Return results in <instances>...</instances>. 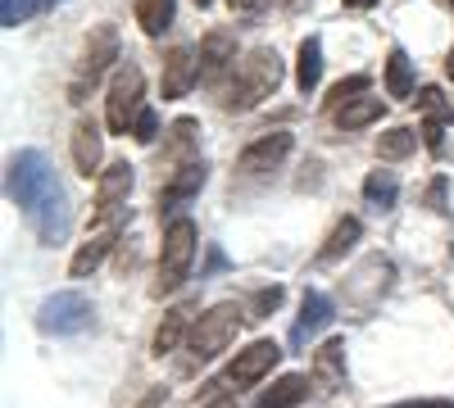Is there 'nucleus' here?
<instances>
[{
  "instance_id": "4468645a",
  "label": "nucleus",
  "mask_w": 454,
  "mask_h": 408,
  "mask_svg": "<svg viewBox=\"0 0 454 408\" xmlns=\"http://www.w3.org/2000/svg\"><path fill=\"white\" fill-rule=\"evenodd\" d=\"M200 82V55L192 46H173L164 55V73H160V87H164V100H182Z\"/></svg>"
},
{
  "instance_id": "f704fd0d",
  "label": "nucleus",
  "mask_w": 454,
  "mask_h": 408,
  "mask_svg": "<svg viewBox=\"0 0 454 408\" xmlns=\"http://www.w3.org/2000/svg\"><path fill=\"white\" fill-rule=\"evenodd\" d=\"M205 408H237V399H232V390H223L218 399H209Z\"/></svg>"
},
{
  "instance_id": "a878e982",
  "label": "nucleus",
  "mask_w": 454,
  "mask_h": 408,
  "mask_svg": "<svg viewBox=\"0 0 454 408\" xmlns=\"http://www.w3.org/2000/svg\"><path fill=\"white\" fill-rule=\"evenodd\" d=\"M132 14L145 36H164L177 19V0H132Z\"/></svg>"
},
{
  "instance_id": "f3484780",
  "label": "nucleus",
  "mask_w": 454,
  "mask_h": 408,
  "mask_svg": "<svg viewBox=\"0 0 454 408\" xmlns=\"http://www.w3.org/2000/svg\"><path fill=\"white\" fill-rule=\"evenodd\" d=\"M419 109H423V141L432 145V150L441 155V141H445V127L454 123V104L441 96V87H423L419 91Z\"/></svg>"
},
{
  "instance_id": "cd10ccee",
  "label": "nucleus",
  "mask_w": 454,
  "mask_h": 408,
  "mask_svg": "<svg viewBox=\"0 0 454 408\" xmlns=\"http://www.w3.org/2000/svg\"><path fill=\"white\" fill-rule=\"evenodd\" d=\"M419 127H387L382 136H377V159H409L413 150H419Z\"/></svg>"
},
{
  "instance_id": "ea45409f",
  "label": "nucleus",
  "mask_w": 454,
  "mask_h": 408,
  "mask_svg": "<svg viewBox=\"0 0 454 408\" xmlns=\"http://www.w3.org/2000/svg\"><path fill=\"white\" fill-rule=\"evenodd\" d=\"M445 5H450V10H454V0H445Z\"/></svg>"
},
{
  "instance_id": "ddd939ff",
  "label": "nucleus",
  "mask_w": 454,
  "mask_h": 408,
  "mask_svg": "<svg viewBox=\"0 0 454 408\" xmlns=\"http://www.w3.org/2000/svg\"><path fill=\"white\" fill-rule=\"evenodd\" d=\"M205 181H209V164H205V159H192L186 168L168 173L164 187H160V218H164V213L177 218V209H182L186 200H196V196L205 191Z\"/></svg>"
},
{
  "instance_id": "20e7f679",
  "label": "nucleus",
  "mask_w": 454,
  "mask_h": 408,
  "mask_svg": "<svg viewBox=\"0 0 454 408\" xmlns=\"http://www.w3.org/2000/svg\"><path fill=\"white\" fill-rule=\"evenodd\" d=\"M114 59H123V42H119V27L114 23H96L87 32V42H82V55L78 64H73V78H68V100L73 104H82L96 82L105 78V73L114 68Z\"/></svg>"
},
{
  "instance_id": "7ed1b4c3",
  "label": "nucleus",
  "mask_w": 454,
  "mask_h": 408,
  "mask_svg": "<svg viewBox=\"0 0 454 408\" xmlns=\"http://www.w3.org/2000/svg\"><path fill=\"white\" fill-rule=\"evenodd\" d=\"M196 250H200L196 222L186 218V213L168 218L164 241H160V268H155V281H150V295H155V300H164V295H177V290L186 286V277H192V264H196Z\"/></svg>"
},
{
  "instance_id": "58836bf2",
  "label": "nucleus",
  "mask_w": 454,
  "mask_h": 408,
  "mask_svg": "<svg viewBox=\"0 0 454 408\" xmlns=\"http://www.w3.org/2000/svg\"><path fill=\"white\" fill-rule=\"evenodd\" d=\"M196 5H200V10H209V5H214V0H196Z\"/></svg>"
},
{
  "instance_id": "2eb2a0df",
  "label": "nucleus",
  "mask_w": 454,
  "mask_h": 408,
  "mask_svg": "<svg viewBox=\"0 0 454 408\" xmlns=\"http://www.w3.org/2000/svg\"><path fill=\"white\" fill-rule=\"evenodd\" d=\"M196 300H186V304H173L164 318H160V327H155V341H150V354L155 358H168L186 336H192V327H196Z\"/></svg>"
},
{
  "instance_id": "c9c22d12",
  "label": "nucleus",
  "mask_w": 454,
  "mask_h": 408,
  "mask_svg": "<svg viewBox=\"0 0 454 408\" xmlns=\"http://www.w3.org/2000/svg\"><path fill=\"white\" fill-rule=\"evenodd\" d=\"M340 5H346V10H372L377 0H340Z\"/></svg>"
},
{
  "instance_id": "423d86ee",
  "label": "nucleus",
  "mask_w": 454,
  "mask_h": 408,
  "mask_svg": "<svg viewBox=\"0 0 454 408\" xmlns=\"http://www.w3.org/2000/svg\"><path fill=\"white\" fill-rule=\"evenodd\" d=\"M141 109H145V73L141 64H119L109 78V96H105V127L114 136H128Z\"/></svg>"
},
{
  "instance_id": "b1692460",
  "label": "nucleus",
  "mask_w": 454,
  "mask_h": 408,
  "mask_svg": "<svg viewBox=\"0 0 454 408\" xmlns=\"http://www.w3.org/2000/svg\"><path fill=\"white\" fill-rule=\"evenodd\" d=\"M382 114H387V100H382V96H359V100H350V104H340L332 119H336L340 132H359V127L377 123Z\"/></svg>"
},
{
  "instance_id": "9d476101",
  "label": "nucleus",
  "mask_w": 454,
  "mask_h": 408,
  "mask_svg": "<svg viewBox=\"0 0 454 408\" xmlns=\"http://www.w3.org/2000/svg\"><path fill=\"white\" fill-rule=\"evenodd\" d=\"M291 145H295V136L291 132H263L259 141H250L246 150L237 155V173L241 177H269V173H278L282 164H286V155H291Z\"/></svg>"
},
{
  "instance_id": "a211bd4d",
  "label": "nucleus",
  "mask_w": 454,
  "mask_h": 408,
  "mask_svg": "<svg viewBox=\"0 0 454 408\" xmlns=\"http://www.w3.org/2000/svg\"><path fill=\"white\" fill-rule=\"evenodd\" d=\"M309 377H314V386L327 390V395L346 386V341H327L323 350H314Z\"/></svg>"
},
{
  "instance_id": "412c9836",
  "label": "nucleus",
  "mask_w": 454,
  "mask_h": 408,
  "mask_svg": "<svg viewBox=\"0 0 454 408\" xmlns=\"http://www.w3.org/2000/svg\"><path fill=\"white\" fill-rule=\"evenodd\" d=\"M114 241H119V232H114V227H96V236L91 241H82V250L78 254H73V264H68V277H91L100 264H105V254L114 250Z\"/></svg>"
},
{
  "instance_id": "dca6fc26",
  "label": "nucleus",
  "mask_w": 454,
  "mask_h": 408,
  "mask_svg": "<svg viewBox=\"0 0 454 408\" xmlns=\"http://www.w3.org/2000/svg\"><path fill=\"white\" fill-rule=\"evenodd\" d=\"M68 150H73V173H78V177H100V159H105L100 123H96V119H78Z\"/></svg>"
},
{
  "instance_id": "f03ea898",
  "label": "nucleus",
  "mask_w": 454,
  "mask_h": 408,
  "mask_svg": "<svg viewBox=\"0 0 454 408\" xmlns=\"http://www.w3.org/2000/svg\"><path fill=\"white\" fill-rule=\"evenodd\" d=\"M286 78V68H282V55L273 46H259L250 55L237 59V68L227 73V82L218 87V104L227 109V114H246V109H259L269 96H278Z\"/></svg>"
},
{
  "instance_id": "9b49d317",
  "label": "nucleus",
  "mask_w": 454,
  "mask_h": 408,
  "mask_svg": "<svg viewBox=\"0 0 454 408\" xmlns=\"http://www.w3.org/2000/svg\"><path fill=\"white\" fill-rule=\"evenodd\" d=\"M232 68H237V32L214 27L200 42V82L205 87H223Z\"/></svg>"
},
{
  "instance_id": "0eeeda50",
  "label": "nucleus",
  "mask_w": 454,
  "mask_h": 408,
  "mask_svg": "<svg viewBox=\"0 0 454 408\" xmlns=\"http://www.w3.org/2000/svg\"><path fill=\"white\" fill-rule=\"evenodd\" d=\"M91 322H96V304L82 290H55L42 300V309H36V327H42L46 336H82Z\"/></svg>"
},
{
  "instance_id": "aec40b11",
  "label": "nucleus",
  "mask_w": 454,
  "mask_h": 408,
  "mask_svg": "<svg viewBox=\"0 0 454 408\" xmlns=\"http://www.w3.org/2000/svg\"><path fill=\"white\" fill-rule=\"evenodd\" d=\"M359 236H364V222L359 218H340L336 227L327 232V241L318 245V254H314V264L318 268H327V264H340L355 245H359Z\"/></svg>"
},
{
  "instance_id": "f257e3e1",
  "label": "nucleus",
  "mask_w": 454,
  "mask_h": 408,
  "mask_svg": "<svg viewBox=\"0 0 454 408\" xmlns=\"http://www.w3.org/2000/svg\"><path fill=\"white\" fill-rule=\"evenodd\" d=\"M10 200L23 209L42 245H64L73 227V209L59 187V177L42 150H19L10 159Z\"/></svg>"
},
{
  "instance_id": "2f4dec72",
  "label": "nucleus",
  "mask_w": 454,
  "mask_h": 408,
  "mask_svg": "<svg viewBox=\"0 0 454 408\" xmlns=\"http://www.w3.org/2000/svg\"><path fill=\"white\" fill-rule=\"evenodd\" d=\"M160 136V114H155V109H141V114H137V123H132V141H141V145H150V141H155Z\"/></svg>"
},
{
  "instance_id": "4c0bfd02",
  "label": "nucleus",
  "mask_w": 454,
  "mask_h": 408,
  "mask_svg": "<svg viewBox=\"0 0 454 408\" xmlns=\"http://www.w3.org/2000/svg\"><path fill=\"white\" fill-rule=\"evenodd\" d=\"M282 5H286V10H300V5H309V0H282Z\"/></svg>"
},
{
  "instance_id": "6e6552de",
  "label": "nucleus",
  "mask_w": 454,
  "mask_h": 408,
  "mask_svg": "<svg viewBox=\"0 0 454 408\" xmlns=\"http://www.w3.org/2000/svg\"><path fill=\"white\" fill-rule=\"evenodd\" d=\"M132 187H137V173H132L128 159H114V164L100 168V177H96V209H91L96 227H119V218L128 213Z\"/></svg>"
},
{
  "instance_id": "7c9ffc66",
  "label": "nucleus",
  "mask_w": 454,
  "mask_h": 408,
  "mask_svg": "<svg viewBox=\"0 0 454 408\" xmlns=\"http://www.w3.org/2000/svg\"><path fill=\"white\" fill-rule=\"evenodd\" d=\"M282 300H286L282 286H263V290H254L250 300H246V318H269V313L282 309Z\"/></svg>"
},
{
  "instance_id": "393cba45",
  "label": "nucleus",
  "mask_w": 454,
  "mask_h": 408,
  "mask_svg": "<svg viewBox=\"0 0 454 408\" xmlns=\"http://www.w3.org/2000/svg\"><path fill=\"white\" fill-rule=\"evenodd\" d=\"M364 200H368V209H377V213H391L395 200H400V177H395L391 168H372V173L364 177Z\"/></svg>"
},
{
  "instance_id": "5701e85b",
  "label": "nucleus",
  "mask_w": 454,
  "mask_h": 408,
  "mask_svg": "<svg viewBox=\"0 0 454 408\" xmlns=\"http://www.w3.org/2000/svg\"><path fill=\"white\" fill-rule=\"evenodd\" d=\"M196 141H200V123H196V119H177V123L168 127V145H164V164H168V173H177V168L192 164Z\"/></svg>"
},
{
  "instance_id": "39448f33",
  "label": "nucleus",
  "mask_w": 454,
  "mask_h": 408,
  "mask_svg": "<svg viewBox=\"0 0 454 408\" xmlns=\"http://www.w3.org/2000/svg\"><path fill=\"white\" fill-rule=\"evenodd\" d=\"M241 322H246V304L223 300V304L205 309L192 327V336H186V358H192V367L214 363L223 350H232V341L241 336Z\"/></svg>"
},
{
  "instance_id": "e433bc0d",
  "label": "nucleus",
  "mask_w": 454,
  "mask_h": 408,
  "mask_svg": "<svg viewBox=\"0 0 454 408\" xmlns=\"http://www.w3.org/2000/svg\"><path fill=\"white\" fill-rule=\"evenodd\" d=\"M445 73H450V82H454V50L445 55Z\"/></svg>"
},
{
  "instance_id": "6ab92c4d",
  "label": "nucleus",
  "mask_w": 454,
  "mask_h": 408,
  "mask_svg": "<svg viewBox=\"0 0 454 408\" xmlns=\"http://www.w3.org/2000/svg\"><path fill=\"white\" fill-rule=\"evenodd\" d=\"M309 390H314V377L286 373V377H278L269 390H259V399H254L250 408H300V404L309 399Z\"/></svg>"
},
{
  "instance_id": "c85d7f7f",
  "label": "nucleus",
  "mask_w": 454,
  "mask_h": 408,
  "mask_svg": "<svg viewBox=\"0 0 454 408\" xmlns=\"http://www.w3.org/2000/svg\"><path fill=\"white\" fill-rule=\"evenodd\" d=\"M59 0H0V27H23L27 19L55 10Z\"/></svg>"
},
{
  "instance_id": "c756f323",
  "label": "nucleus",
  "mask_w": 454,
  "mask_h": 408,
  "mask_svg": "<svg viewBox=\"0 0 454 408\" xmlns=\"http://www.w3.org/2000/svg\"><path fill=\"white\" fill-rule=\"evenodd\" d=\"M368 87H372V78H368V73H350V78H340V82L332 87V96H327V104H323V109H327V114H336L340 104L359 100V96H364Z\"/></svg>"
},
{
  "instance_id": "bb28decb",
  "label": "nucleus",
  "mask_w": 454,
  "mask_h": 408,
  "mask_svg": "<svg viewBox=\"0 0 454 408\" xmlns=\"http://www.w3.org/2000/svg\"><path fill=\"white\" fill-rule=\"evenodd\" d=\"M387 96L391 100H413V59L400 46H391V55H387Z\"/></svg>"
},
{
  "instance_id": "1a4fd4ad",
  "label": "nucleus",
  "mask_w": 454,
  "mask_h": 408,
  "mask_svg": "<svg viewBox=\"0 0 454 408\" xmlns=\"http://www.w3.org/2000/svg\"><path fill=\"white\" fill-rule=\"evenodd\" d=\"M282 363V345L278 341H250L246 350H237V358L223 367V386L227 390H246V386H259L263 377Z\"/></svg>"
},
{
  "instance_id": "4be33fe9",
  "label": "nucleus",
  "mask_w": 454,
  "mask_h": 408,
  "mask_svg": "<svg viewBox=\"0 0 454 408\" xmlns=\"http://www.w3.org/2000/svg\"><path fill=\"white\" fill-rule=\"evenodd\" d=\"M318 82H323V36H305L295 55V87L300 96H314Z\"/></svg>"
},
{
  "instance_id": "72a5a7b5",
  "label": "nucleus",
  "mask_w": 454,
  "mask_h": 408,
  "mask_svg": "<svg viewBox=\"0 0 454 408\" xmlns=\"http://www.w3.org/2000/svg\"><path fill=\"white\" fill-rule=\"evenodd\" d=\"M391 408H454V399H404V404H391Z\"/></svg>"
},
{
  "instance_id": "f8f14e48",
  "label": "nucleus",
  "mask_w": 454,
  "mask_h": 408,
  "mask_svg": "<svg viewBox=\"0 0 454 408\" xmlns=\"http://www.w3.org/2000/svg\"><path fill=\"white\" fill-rule=\"evenodd\" d=\"M332 318H336V309H332V300L323 290H305L300 295V313H295V327H291V345L295 350H305V345H314L323 331L332 327Z\"/></svg>"
},
{
  "instance_id": "473e14b6",
  "label": "nucleus",
  "mask_w": 454,
  "mask_h": 408,
  "mask_svg": "<svg viewBox=\"0 0 454 408\" xmlns=\"http://www.w3.org/2000/svg\"><path fill=\"white\" fill-rule=\"evenodd\" d=\"M227 5H232V14H241V19H254V14L269 10V0H227Z\"/></svg>"
}]
</instances>
